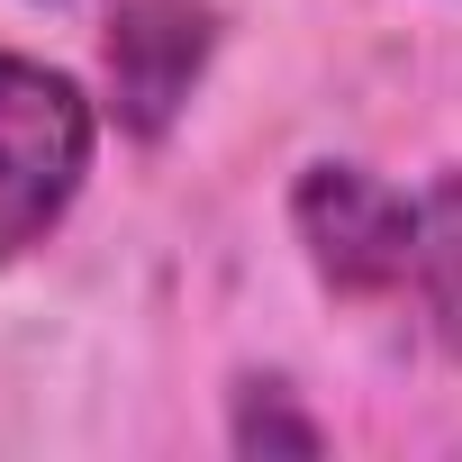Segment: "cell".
<instances>
[{
  "label": "cell",
  "instance_id": "obj_1",
  "mask_svg": "<svg viewBox=\"0 0 462 462\" xmlns=\"http://www.w3.org/2000/svg\"><path fill=\"white\" fill-rule=\"evenodd\" d=\"M91 145H100V118L82 82L0 46V263H19L64 226V208L91 181Z\"/></svg>",
  "mask_w": 462,
  "mask_h": 462
},
{
  "label": "cell",
  "instance_id": "obj_2",
  "mask_svg": "<svg viewBox=\"0 0 462 462\" xmlns=\"http://www.w3.org/2000/svg\"><path fill=\"white\" fill-rule=\"evenodd\" d=\"M291 236L309 254V273L345 300H381L408 291L417 263V199L363 163H309L291 181Z\"/></svg>",
  "mask_w": 462,
  "mask_h": 462
},
{
  "label": "cell",
  "instance_id": "obj_3",
  "mask_svg": "<svg viewBox=\"0 0 462 462\" xmlns=\"http://www.w3.org/2000/svg\"><path fill=\"white\" fill-rule=\"evenodd\" d=\"M208 64V10L199 0H118L109 19V109L127 136H163Z\"/></svg>",
  "mask_w": 462,
  "mask_h": 462
},
{
  "label": "cell",
  "instance_id": "obj_4",
  "mask_svg": "<svg viewBox=\"0 0 462 462\" xmlns=\"http://www.w3.org/2000/svg\"><path fill=\"white\" fill-rule=\"evenodd\" d=\"M408 291H417L435 345L462 363V163L417 190V263H408Z\"/></svg>",
  "mask_w": 462,
  "mask_h": 462
},
{
  "label": "cell",
  "instance_id": "obj_5",
  "mask_svg": "<svg viewBox=\"0 0 462 462\" xmlns=\"http://www.w3.org/2000/svg\"><path fill=\"white\" fill-rule=\"evenodd\" d=\"M226 444L236 453H318L327 426L309 408H291L282 381H236V417H226Z\"/></svg>",
  "mask_w": 462,
  "mask_h": 462
}]
</instances>
